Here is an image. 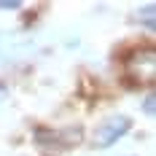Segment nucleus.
<instances>
[{
  "label": "nucleus",
  "mask_w": 156,
  "mask_h": 156,
  "mask_svg": "<svg viewBox=\"0 0 156 156\" xmlns=\"http://www.w3.org/2000/svg\"><path fill=\"white\" fill-rule=\"evenodd\" d=\"M129 126H132V121H129V116H124V113L105 119L102 124L97 126V132H94V145L97 148H108L113 143H119L129 132Z\"/></svg>",
  "instance_id": "1"
},
{
  "label": "nucleus",
  "mask_w": 156,
  "mask_h": 156,
  "mask_svg": "<svg viewBox=\"0 0 156 156\" xmlns=\"http://www.w3.org/2000/svg\"><path fill=\"white\" fill-rule=\"evenodd\" d=\"M129 73L135 76V81H140V83H151L156 76V51L151 46L140 48V51H135L132 57H129Z\"/></svg>",
  "instance_id": "2"
},
{
  "label": "nucleus",
  "mask_w": 156,
  "mask_h": 156,
  "mask_svg": "<svg viewBox=\"0 0 156 156\" xmlns=\"http://www.w3.org/2000/svg\"><path fill=\"white\" fill-rule=\"evenodd\" d=\"M83 137V132H81V126H67V129H59V132H48V129H38L35 132V140L41 143V145H59V148H67V145H73Z\"/></svg>",
  "instance_id": "3"
},
{
  "label": "nucleus",
  "mask_w": 156,
  "mask_h": 156,
  "mask_svg": "<svg viewBox=\"0 0 156 156\" xmlns=\"http://www.w3.org/2000/svg\"><path fill=\"white\" fill-rule=\"evenodd\" d=\"M143 24L148 27V30H154L156 22H154V3H148L145 8H143Z\"/></svg>",
  "instance_id": "4"
},
{
  "label": "nucleus",
  "mask_w": 156,
  "mask_h": 156,
  "mask_svg": "<svg viewBox=\"0 0 156 156\" xmlns=\"http://www.w3.org/2000/svg\"><path fill=\"white\" fill-rule=\"evenodd\" d=\"M143 110H145L148 116H154V110H156V100H154V92H148V94H145V102H143Z\"/></svg>",
  "instance_id": "5"
},
{
  "label": "nucleus",
  "mask_w": 156,
  "mask_h": 156,
  "mask_svg": "<svg viewBox=\"0 0 156 156\" xmlns=\"http://www.w3.org/2000/svg\"><path fill=\"white\" fill-rule=\"evenodd\" d=\"M0 8H3V11H16V8H22V3H19V0H11V3H0Z\"/></svg>",
  "instance_id": "6"
},
{
  "label": "nucleus",
  "mask_w": 156,
  "mask_h": 156,
  "mask_svg": "<svg viewBox=\"0 0 156 156\" xmlns=\"http://www.w3.org/2000/svg\"><path fill=\"white\" fill-rule=\"evenodd\" d=\"M0 89H3V86H0Z\"/></svg>",
  "instance_id": "7"
}]
</instances>
